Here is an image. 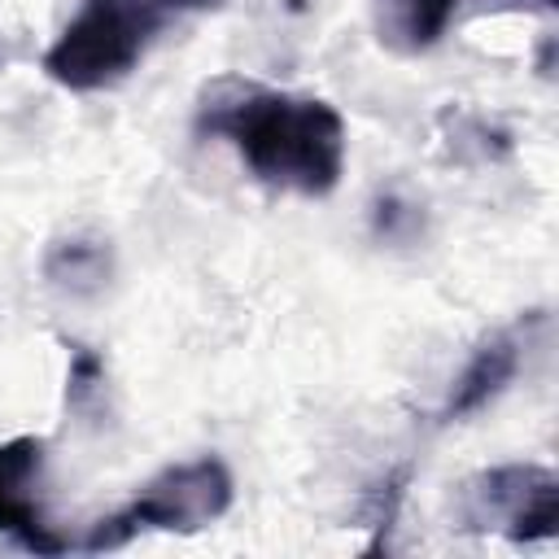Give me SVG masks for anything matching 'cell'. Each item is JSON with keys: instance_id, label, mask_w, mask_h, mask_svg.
Masks as SVG:
<instances>
[{"instance_id": "9", "label": "cell", "mask_w": 559, "mask_h": 559, "mask_svg": "<svg viewBox=\"0 0 559 559\" xmlns=\"http://www.w3.org/2000/svg\"><path fill=\"white\" fill-rule=\"evenodd\" d=\"M406 480H411V467H397V472H389V476H384V480L371 489V498H367V507H371V524H376L371 550H380L384 533L393 528L397 507H402V498H406Z\"/></svg>"}, {"instance_id": "12", "label": "cell", "mask_w": 559, "mask_h": 559, "mask_svg": "<svg viewBox=\"0 0 559 559\" xmlns=\"http://www.w3.org/2000/svg\"><path fill=\"white\" fill-rule=\"evenodd\" d=\"M537 4H555V0H537Z\"/></svg>"}, {"instance_id": "6", "label": "cell", "mask_w": 559, "mask_h": 559, "mask_svg": "<svg viewBox=\"0 0 559 559\" xmlns=\"http://www.w3.org/2000/svg\"><path fill=\"white\" fill-rule=\"evenodd\" d=\"M520 349H524L520 328H502V332L485 336V341L472 349L467 367L459 371V380H454V389H450V397H445V406H441V424L467 419V415H476L480 406H489V402L515 380V371H520Z\"/></svg>"}, {"instance_id": "1", "label": "cell", "mask_w": 559, "mask_h": 559, "mask_svg": "<svg viewBox=\"0 0 559 559\" xmlns=\"http://www.w3.org/2000/svg\"><path fill=\"white\" fill-rule=\"evenodd\" d=\"M197 127L231 140L240 162L271 188L328 197L345 170V122L323 96L218 83Z\"/></svg>"}, {"instance_id": "11", "label": "cell", "mask_w": 559, "mask_h": 559, "mask_svg": "<svg viewBox=\"0 0 559 559\" xmlns=\"http://www.w3.org/2000/svg\"><path fill=\"white\" fill-rule=\"evenodd\" d=\"M118 4H135L148 13H166V9H214L218 0H118Z\"/></svg>"}, {"instance_id": "3", "label": "cell", "mask_w": 559, "mask_h": 559, "mask_svg": "<svg viewBox=\"0 0 559 559\" xmlns=\"http://www.w3.org/2000/svg\"><path fill=\"white\" fill-rule=\"evenodd\" d=\"M231 507V472L223 467V459H192V463H175L166 472H157L122 511H114L109 520H100L87 533V550H114L127 546L135 533H197L205 524H214L223 511Z\"/></svg>"}, {"instance_id": "2", "label": "cell", "mask_w": 559, "mask_h": 559, "mask_svg": "<svg viewBox=\"0 0 559 559\" xmlns=\"http://www.w3.org/2000/svg\"><path fill=\"white\" fill-rule=\"evenodd\" d=\"M162 31V13L92 0L44 52V74L70 92H100L114 87L135 70L148 39Z\"/></svg>"}, {"instance_id": "10", "label": "cell", "mask_w": 559, "mask_h": 559, "mask_svg": "<svg viewBox=\"0 0 559 559\" xmlns=\"http://www.w3.org/2000/svg\"><path fill=\"white\" fill-rule=\"evenodd\" d=\"M100 380H105V362L92 354V349H83V345H70V376H66V402L70 406H83L96 389H100Z\"/></svg>"}, {"instance_id": "5", "label": "cell", "mask_w": 559, "mask_h": 559, "mask_svg": "<svg viewBox=\"0 0 559 559\" xmlns=\"http://www.w3.org/2000/svg\"><path fill=\"white\" fill-rule=\"evenodd\" d=\"M44 467V441L39 437H9L0 441V533L22 542L35 555H61L70 542L48 524L35 480Z\"/></svg>"}, {"instance_id": "8", "label": "cell", "mask_w": 559, "mask_h": 559, "mask_svg": "<svg viewBox=\"0 0 559 559\" xmlns=\"http://www.w3.org/2000/svg\"><path fill=\"white\" fill-rule=\"evenodd\" d=\"M109 249L100 240H57L44 258V275L57 293H70V297H96L105 284H109Z\"/></svg>"}, {"instance_id": "7", "label": "cell", "mask_w": 559, "mask_h": 559, "mask_svg": "<svg viewBox=\"0 0 559 559\" xmlns=\"http://www.w3.org/2000/svg\"><path fill=\"white\" fill-rule=\"evenodd\" d=\"M454 9L459 0H376V35L393 52H428L445 35Z\"/></svg>"}, {"instance_id": "4", "label": "cell", "mask_w": 559, "mask_h": 559, "mask_svg": "<svg viewBox=\"0 0 559 559\" xmlns=\"http://www.w3.org/2000/svg\"><path fill=\"white\" fill-rule=\"evenodd\" d=\"M463 524L502 528L511 542H546L559 528V480L537 463L489 467L463 485Z\"/></svg>"}]
</instances>
